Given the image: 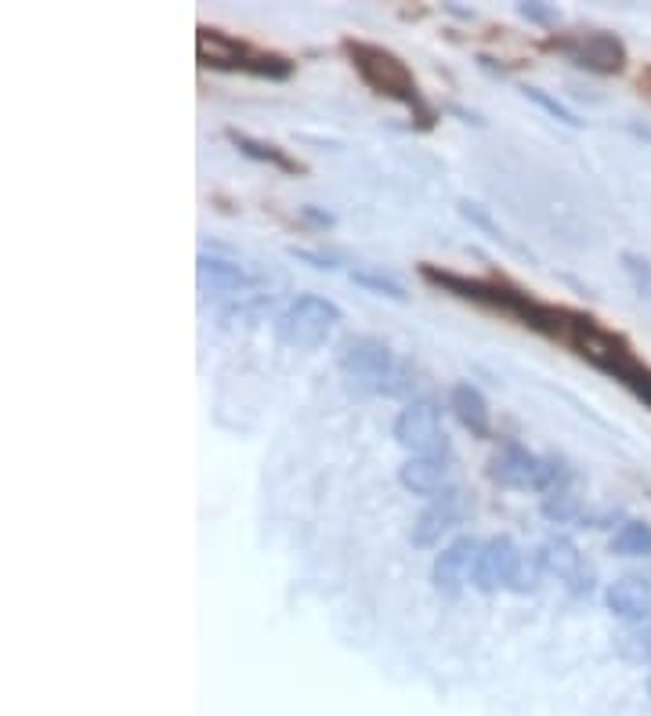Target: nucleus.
<instances>
[{"label":"nucleus","mask_w":651,"mask_h":716,"mask_svg":"<svg viewBox=\"0 0 651 716\" xmlns=\"http://www.w3.org/2000/svg\"><path fill=\"white\" fill-rule=\"evenodd\" d=\"M648 695H651V673H648Z\"/></svg>","instance_id":"obj_30"},{"label":"nucleus","mask_w":651,"mask_h":716,"mask_svg":"<svg viewBox=\"0 0 651 716\" xmlns=\"http://www.w3.org/2000/svg\"><path fill=\"white\" fill-rule=\"evenodd\" d=\"M195 276H200V293L203 297H225V293H239L250 286V271L236 260H221L211 254H200V265H195Z\"/></svg>","instance_id":"obj_16"},{"label":"nucleus","mask_w":651,"mask_h":716,"mask_svg":"<svg viewBox=\"0 0 651 716\" xmlns=\"http://www.w3.org/2000/svg\"><path fill=\"white\" fill-rule=\"evenodd\" d=\"M489 478L500 481L503 489H521V492H557L565 489V481L572 471L562 460H551V456H536L529 452L517 441H506V446L492 456L489 463Z\"/></svg>","instance_id":"obj_7"},{"label":"nucleus","mask_w":651,"mask_h":716,"mask_svg":"<svg viewBox=\"0 0 651 716\" xmlns=\"http://www.w3.org/2000/svg\"><path fill=\"white\" fill-rule=\"evenodd\" d=\"M225 138L236 146L246 160H257V163H268V167H276V171L282 174H301L305 167L294 160V156H286V149L279 146H271V141L265 138H254V135H243V130H225Z\"/></svg>","instance_id":"obj_18"},{"label":"nucleus","mask_w":651,"mask_h":716,"mask_svg":"<svg viewBox=\"0 0 651 716\" xmlns=\"http://www.w3.org/2000/svg\"><path fill=\"white\" fill-rule=\"evenodd\" d=\"M463 511H467V506H463L460 489H449V492H441V496H435L431 503L424 506V514L416 517L413 546H435V543H441V536H449V532L463 521Z\"/></svg>","instance_id":"obj_13"},{"label":"nucleus","mask_w":651,"mask_h":716,"mask_svg":"<svg viewBox=\"0 0 651 716\" xmlns=\"http://www.w3.org/2000/svg\"><path fill=\"white\" fill-rule=\"evenodd\" d=\"M619 655L627 662H637V666L651 662V619L633 622V630L619 637Z\"/></svg>","instance_id":"obj_21"},{"label":"nucleus","mask_w":651,"mask_h":716,"mask_svg":"<svg viewBox=\"0 0 651 716\" xmlns=\"http://www.w3.org/2000/svg\"><path fill=\"white\" fill-rule=\"evenodd\" d=\"M562 344H568L576 355L590 362V366L608 373L611 381H619L637 402H644V406L651 409V366H644V362L633 355L622 336L601 330L590 316L576 311V316H572V330L565 333Z\"/></svg>","instance_id":"obj_2"},{"label":"nucleus","mask_w":651,"mask_h":716,"mask_svg":"<svg viewBox=\"0 0 651 716\" xmlns=\"http://www.w3.org/2000/svg\"><path fill=\"white\" fill-rule=\"evenodd\" d=\"M195 55H200L206 70L250 73V76H265V81H286V76L294 73L290 58L257 51L246 41H236V36L211 30V25H200V33H195Z\"/></svg>","instance_id":"obj_5"},{"label":"nucleus","mask_w":651,"mask_h":716,"mask_svg":"<svg viewBox=\"0 0 651 716\" xmlns=\"http://www.w3.org/2000/svg\"><path fill=\"white\" fill-rule=\"evenodd\" d=\"M517 11H521V19H529V22H536V25H554L557 19V8H551V4H536V0H532V4H517Z\"/></svg>","instance_id":"obj_26"},{"label":"nucleus","mask_w":651,"mask_h":716,"mask_svg":"<svg viewBox=\"0 0 651 716\" xmlns=\"http://www.w3.org/2000/svg\"><path fill=\"white\" fill-rule=\"evenodd\" d=\"M478 557V543L471 536H460L452 539L446 551L435 557V568H431V583L441 597H460L463 590V579H467V568L474 565Z\"/></svg>","instance_id":"obj_14"},{"label":"nucleus","mask_w":651,"mask_h":716,"mask_svg":"<svg viewBox=\"0 0 651 716\" xmlns=\"http://www.w3.org/2000/svg\"><path fill=\"white\" fill-rule=\"evenodd\" d=\"M290 254H294L297 260H308V265H311V268H319V271H322V268H326V271H333V268H337V260L322 257V254H311V250H297V246H294Z\"/></svg>","instance_id":"obj_27"},{"label":"nucleus","mask_w":651,"mask_h":716,"mask_svg":"<svg viewBox=\"0 0 651 716\" xmlns=\"http://www.w3.org/2000/svg\"><path fill=\"white\" fill-rule=\"evenodd\" d=\"M605 605L616 619L622 622H644L651 619V583L648 579H616L608 586Z\"/></svg>","instance_id":"obj_15"},{"label":"nucleus","mask_w":651,"mask_h":716,"mask_svg":"<svg viewBox=\"0 0 651 716\" xmlns=\"http://www.w3.org/2000/svg\"><path fill=\"white\" fill-rule=\"evenodd\" d=\"M452 478H456V463H452L449 452H441V456H409V460L402 463V471H398L402 489H409L413 496H441V492L456 489Z\"/></svg>","instance_id":"obj_12"},{"label":"nucleus","mask_w":651,"mask_h":716,"mask_svg":"<svg viewBox=\"0 0 651 716\" xmlns=\"http://www.w3.org/2000/svg\"><path fill=\"white\" fill-rule=\"evenodd\" d=\"M341 308H337L330 297H319V293H301L297 301H290L279 319L271 322V333L276 341L286 348H297V351H316L333 336V330L341 325Z\"/></svg>","instance_id":"obj_6"},{"label":"nucleus","mask_w":651,"mask_h":716,"mask_svg":"<svg viewBox=\"0 0 651 716\" xmlns=\"http://www.w3.org/2000/svg\"><path fill=\"white\" fill-rule=\"evenodd\" d=\"M395 441L413 456H441L449 452L446 427H441V413L431 398H416L395 416Z\"/></svg>","instance_id":"obj_9"},{"label":"nucleus","mask_w":651,"mask_h":716,"mask_svg":"<svg viewBox=\"0 0 651 716\" xmlns=\"http://www.w3.org/2000/svg\"><path fill=\"white\" fill-rule=\"evenodd\" d=\"M521 95H525L529 101H536V106H540L543 113H551L557 124H565V127H583L579 116L572 113V109L565 106V101H557L554 95H546L543 87H529V84H525V87H521Z\"/></svg>","instance_id":"obj_22"},{"label":"nucleus","mask_w":651,"mask_h":716,"mask_svg":"<svg viewBox=\"0 0 651 716\" xmlns=\"http://www.w3.org/2000/svg\"><path fill=\"white\" fill-rule=\"evenodd\" d=\"M449 409L474 438H489L492 435V409H489L485 395H481L474 384H456L449 391Z\"/></svg>","instance_id":"obj_17"},{"label":"nucleus","mask_w":651,"mask_h":716,"mask_svg":"<svg viewBox=\"0 0 651 716\" xmlns=\"http://www.w3.org/2000/svg\"><path fill=\"white\" fill-rule=\"evenodd\" d=\"M536 565H540L543 571H551V576L565 579L568 590L576 594V597H586V594L594 590L590 568L583 565L579 546L572 543L568 536H551V539H546L540 551H536Z\"/></svg>","instance_id":"obj_11"},{"label":"nucleus","mask_w":651,"mask_h":716,"mask_svg":"<svg viewBox=\"0 0 651 716\" xmlns=\"http://www.w3.org/2000/svg\"><path fill=\"white\" fill-rule=\"evenodd\" d=\"M622 268H627V279L633 282V290L641 297H651V260L627 250L622 254Z\"/></svg>","instance_id":"obj_24"},{"label":"nucleus","mask_w":651,"mask_h":716,"mask_svg":"<svg viewBox=\"0 0 651 716\" xmlns=\"http://www.w3.org/2000/svg\"><path fill=\"white\" fill-rule=\"evenodd\" d=\"M521 571H525V554L517 551V543L511 536H492L478 546V557L471 565V583L481 594L525 590Z\"/></svg>","instance_id":"obj_8"},{"label":"nucleus","mask_w":651,"mask_h":716,"mask_svg":"<svg viewBox=\"0 0 651 716\" xmlns=\"http://www.w3.org/2000/svg\"><path fill=\"white\" fill-rule=\"evenodd\" d=\"M611 554L619 557H651V525L644 521H622L611 536Z\"/></svg>","instance_id":"obj_19"},{"label":"nucleus","mask_w":651,"mask_h":716,"mask_svg":"<svg viewBox=\"0 0 651 716\" xmlns=\"http://www.w3.org/2000/svg\"><path fill=\"white\" fill-rule=\"evenodd\" d=\"M420 276L438 286V290H446L452 297H460V301H474L481 308H497V311H506V316H514L529 325V330H543V319H546V304L532 301L529 293L514 290V286H503V282H489V279H467V276H456V271H441L435 265H424Z\"/></svg>","instance_id":"obj_4"},{"label":"nucleus","mask_w":651,"mask_h":716,"mask_svg":"<svg viewBox=\"0 0 651 716\" xmlns=\"http://www.w3.org/2000/svg\"><path fill=\"white\" fill-rule=\"evenodd\" d=\"M568 62H576L579 70H590V73H622L627 65V44L611 33H572V36H554L551 41Z\"/></svg>","instance_id":"obj_10"},{"label":"nucleus","mask_w":651,"mask_h":716,"mask_svg":"<svg viewBox=\"0 0 651 716\" xmlns=\"http://www.w3.org/2000/svg\"><path fill=\"white\" fill-rule=\"evenodd\" d=\"M337 370H341L348 387L362 398H402L416 387V370L409 362L398 359L384 341L366 333L344 336L341 348H337Z\"/></svg>","instance_id":"obj_1"},{"label":"nucleus","mask_w":651,"mask_h":716,"mask_svg":"<svg viewBox=\"0 0 651 716\" xmlns=\"http://www.w3.org/2000/svg\"><path fill=\"white\" fill-rule=\"evenodd\" d=\"M301 217L308 221V225H319V228H330L333 225V214L316 211V206H301Z\"/></svg>","instance_id":"obj_28"},{"label":"nucleus","mask_w":651,"mask_h":716,"mask_svg":"<svg viewBox=\"0 0 651 716\" xmlns=\"http://www.w3.org/2000/svg\"><path fill=\"white\" fill-rule=\"evenodd\" d=\"M576 514H579V496H572L568 489H557L543 500V517L557 521V525H565V521H572Z\"/></svg>","instance_id":"obj_23"},{"label":"nucleus","mask_w":651,"mask_h":716,"mask_svg":"<svg viewBox=\"0 0 651 716\" xmlns=\"http://www.w3.org/2000/svg\"><path fill=\"white\" fill-rule=\"evenodd\" d=\"M351 282L376 293V297H387V301H406L409 297L406 286H402L398 279H391V276H384V271H373V268H355L351 271Z\"/></svg>","instance_id":"obj_20"},{"label":"nucleus","mask_w":651,"mask_h":716,"mask_svg":"<svg viewBox=\"0 0 651 716\" xmlns=\"http://www.w3.org/2000/svg\"><path fill=\"white\" fill-rule=\"evenodd\" d=\"M460 214H463L467 221H471V225H478L481 232H485V236H492V239H503L500 225H497V221H492V217L485 214V206H481V203L463 200V203H460Z\"/></svg>","instance_id":"obj_25"},{"label":"nucleus","mask_w":651,"mask_h":716,"mask_svg":"<svg viewBox=\"0 0 651 716\" xmlns=\"http://www.w3.org/2000/svg\"><path fill=\"white\" fill-rule=\"evenodd\" d=\"M344 51L351 55V62H355L359 76L376 90V95L395 98V101H402V106H409L416 116H420V127H431L435 113L424 101L420 87H416L409 65L402 62L395 51L366 44V41H344Z\"/></svg>","instance_id":"obj_3"},{"label":"nucleus","mask_w":651,"mask_h":716,"mask_svg":"<svg viewBox=\"0 0 651 716\" xmlns=\"http://www.w3.org/2000/svg\"><path fill=\"white\" fill-rule=\"evenodd\" d=\"M630 130L637 138H644V141H651V127H641V124H630Z\"/></svg>","instance_id":"obj_29"}]
</instances>
